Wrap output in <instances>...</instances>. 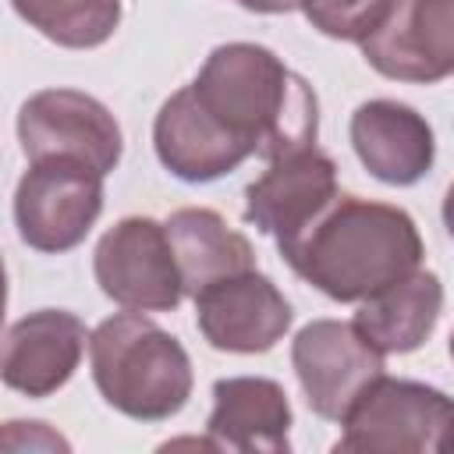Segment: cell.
Instances as JSON below:
<instances>
[{"instance_id": "ba28073f", "label": "cell", "mask_w": 454, "mask_h": 454, "mask_svg": "<svg viewBox=\"0 0 454 454\" xmlns=\"http://www.w3.org/2000/svg\"><path fill=\"white\" fill-rule=\"evenodd\" d=\"M383 358L387 355L355 323L340 319H312L291 340V365L305 401L330 422H344L362 390L383 376Z\"/></svg>"}, {"instance_id": "603a6c76", "label": "cell", "mask_w": 454, "mask_h": 454, "mask_svg": "<svg viewBox=\"0 0 454 454\" xmlns=\"http://www.w3.org/2000/svg\"><path fill=\"white\" fill-rule=\"evenodd\" d=\"M450 358H454V333H450Z\"/></svg>"}, {"instance_id": "8fae6325", "label": "cell", "mask_w": 454, "mask_h": 454, "mask_svg": "<svg viewBox=\"0 0 454 454\" xmlns=\"http://www.w3.org/2000/svg\"><path fill=\"white\" fill-rule=\"evenodd\" d=\"M337 199V167L316 145L284 153L245 188V220L277 238H298Z\"/></svg>"}, {"instance_id": "7c38bea8", "label": "cell", "mask_w": 454, "mask_h": 454, "mask_svg": "<svg viewBox=\"0 0 454 454\" xmlns=\"http://www.w3.org/2000/svg\"><path fill=\"white\" fill-rule=\"evenodd\" d=\"M85 323L64 309H39L11 323L4 344V383L25 397L57 394L85 355Z\"/></svg>"}, {"instance_id": "277c9868", "label": "cell", "mask_w": 454, "mask_h": 454, "mask_svg": "<svg viewBox=\"0 0 454 454\" xmlns=\"http://www.w3.org/2000/svg\"><path fill=\"white\" fill-rule=\"evenodd\" d=\"M337 450L454 454V397L429 383L376 376L344 415Z\"/></svg>"}, {"instance_id": "5bb4252c", "label": "cell", "mask_w": 454, "mask_h": 454, "mask_svg": "<svg viewBox=\"0 0 454 454\" xmlns=\"http://www.w3.org/2000/svg\"><path fill=\"white\" fill-rule=\"evenodd\" d=\"M213 450H262L280 454L291 447V401L277 380L227 376L213 383V411L206 422Z\"/></svg>"}, {"instance_id": "8992f818", "label": "cell", "mask_w": 454, "mask_h": 454, "mask_svg": "<svg viewBox=\"0 0 454 454\" xmlns=\"http://www.w3.org/2000/svg\"><path fill=\"white\" fill-rule=\"evenodd\" d=\"M92 273L99 291L121 309L170 312L184 298L167 223L153 216L117 220L92 252Z\"/></svg>"}, {"instance_id": "7a4b0ae2", "label": "cell", "mask_w": 454, "mask_h": 454, "mask_svg": "<svg viewBox=\"0 0 454 454\" xmlns=\"http://www.w3.org/2000/svg\"><path fill=\"white\" fill-rule=\"evenodd\" d=\"M188 89L252 156L277 160L316 145L319 106L312 85L259 43L216 46Z\"/></svg>"}, {"instance_id": "4fadbf2b", "label": "cell", "mask_w": 454, "mask_h": 454, "mask_svg": "<svg viewBox=\"0 0 454 454\" xmlns=\"http://www.w3.org/2000/svg\"><path fill=\"white\" fill-rule=\"evenodd\" d=\"M351 145L362 167L394 188L422 181L436 160L429 121L397 99H369L351 114Z\"/></svg>"}, {"instance_id": "7402d4cb", "label": "cell", "mask_w": 454, "mask_h": 454, "mask_svg": "<svg viewBox=\"0 0 454 454\" xmlns=\"http://www.w3.org/2000/svg\"><path fill=\"white\" fill-rule=\"evenodd\" d=\"M443 227H447V234L454 238V181H450V188H447V195H443Z\"/></svg>"}, {"instance_id": "ac0fdd59", "label": "cell", "mask_w": 454, "mask_h": 454, "mask_svg": "<svg viewBox=\"0 0 454 454\" xmlns=\"http://www.w3.org/2000/svg\"><path fill=\"white\" fill-rule=\"evenodd\" d=\"M21 21L67 50L103 46L121 25V0H11Z\"/></svg>"}, {"instance_id": "30bf717a", "label": "cell", "mask_w": 454, "mask_h": 454, "mask_svg": "<svg viewBox=\"0 0 454 454\" xmlns=\"http://www.w3.org/2000/svg\"><path fill=\"white\" fill-rule=\"evenodd\" d=\"M195 323L209 348L231 355H259L287 333L291 301L266 273L245 270L195 294Z\"/></svg>"}, {"instance_id": "ffe728a7", "label": "cell", "mask_w": 454, "mask_h": 454, "mask_svg": "<svg viewBox=\"0 0 454 454\" xmlns=\"http://www.w3.org/2000/svg\"><path fill=\"white\" fill-rule=\"evenodd\" d=\"M11 426H18L21 433H25V440H14L7 450H32V447H46V450H67L71 443L64 440V436H57L53 429H46V422H11Z\"/></svg>"}, {"instance_id": "5b68a950", "label": "cell", "mask_w": 454, "mask_h": 454, "mask_svg": "<svg viewBox=\"0 0 454 454\" xmlns=\"http://www.w3.org/2000/svg\"><path fill=\"white\" fill-rule=\"evenodd\" d=\"M103 213V174L74 160H32L14 188V223L28 248L67 252Z\"/></svg>"}, {"instance_id": "52a82bcc", "label": "cell", "mask_w": 454, "mask_h": 454, "mask_svg": "<svg viewBox=\"0 0 454 454\" xmlns=\"http://www.w3.org/2000/svg\"><path fill=\"white\" fill-rule=\"evenodd\" d=\"M18 138L32 160H74L103 177L121 163L124 138L114 114L89 92L43 89L18 110Z\"/></svg>"}, {"instance_id": "9c48e42d", "label": "cell", "mask_w": 454, "mask_h": 454, "mask_svg": "<svg viewBox=\"0 0 454 454\" xmlns=\"http://www.w3.org/2000/svg\"><path fill=\"white\" fill-rule=\"evenodd\" d=\"M372 71L394 82H440L454 74V0H390L358 39Z\"/></svg>"}, {"instance_id": "3957f363", "label": "cell", "mask_w": 454, "mask_h": 454, "mask_svg": "<svg viewBox=\"0 0 454 454\" xmlns=\"http://www.w3.org/2000/svg\"><path fill=\"white\" fill-rule=\"evenodd\" d=\"M92 380L110 408L138 422H163L192 397V358L174 333L128 309L89 337Z\"/></svg>"}, {"instance_id": "44dd1931", "label": "cell", "mask_w": 454, "mask_h": 454, "mask_svg": "<svg viewBox=\"0 0 454 454\" xmlns=\"http://www.w3.org/2000/svg\"><path fill=\"white\" fill-rule=\"evenodd\" d=\"M245 11H255V14H284V11H294L301 7V0H238Z\"/></svg>"}, {"instance_id": "d6986e66", "label": "cell", "mask_w": 454, "mask_h": 454, "mask_svg": "<svg viewBox=\"0 0 454 454\" xmlns=\"http://www.w3.org/2000/svg\"><path fill=\"white\" fill-rule=\"evenodd\" d=\"M390 0H301V11L312 28H319L330 39L358 43L376 18L387 11Z\"/></svg>"}, {"instance_id": "2e32d148", "label": "cell", "mask_w": 454, "mask_h": 454, "mask_svg": "<svg viewBox=\"0 0 454 454\" xmlns=\"http://www.w3.org/2000/svg\"><path fill=\"white\" fill-rule=\"evenodd\" d=\"M440 312H443V284L436 273L419 266L408 277L369 294L355 312V326L383 355H408L426 344Z\"/></svg>"}, {"instance_id": "e0dca14e", "label": "cell", "mask_w": 454, "mask_h": 454, "mask_svg": "<svg viewBox=\"0 0 454 454\" xmlns=\"http://www.w3.org/2000/svg\"><path fill=\"white\" fill-rule=\"evenodd\" d=\"M167 234L174 245L184 294H192V298L223 277L255 270V252H252L248 238L238 234L216 209L184 206V209L170 213Z\"/></svg>"}, {"instance_id": "6da1fadb", "label": "cell", "mask_w": 454, "mask_h": 454, "mask_svg": "<svg viewBox=\"0 0 454 454\" xmlns=\"http://www.w3.org/2000/svg\"><path fill=\"white\" fill-rule=\"evenodd\" d=\"M287 266L333 301H365L422 266L415 220L358 195H337L298 238L277 245Z\"/></svg>"}, {"instance_id": "9a60e30c", "label": "cell", "mask_w": 454, "mask_h": 454, "mask_svg": "<svg viewBox=\"0 0 454 454\" xmlns=\"http://www.w3.org/2000/svg\"><path fill=\"white\" fill-rule=\"evenodd\" d=\"M153 145L160 163L188 181V184H202V181H216L231 170H238L252 153L234 142L195 99V92L184 85L177 89L156 114L153 121Z\"/></svg>"}]
</instances>
